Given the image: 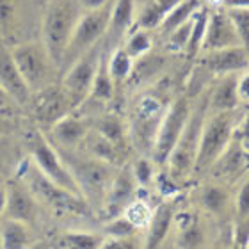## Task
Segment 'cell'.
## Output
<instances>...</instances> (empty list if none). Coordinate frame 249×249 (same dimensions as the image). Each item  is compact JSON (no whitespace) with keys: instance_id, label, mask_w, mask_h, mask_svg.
<instances>
[{"instance_id":"1","label":"cell","mask_w":249,"mask_h":249,"mask_svg":"<svg viewBox=\"0 0 249 249\" xmlns=\"http://www.w3.org/2000/svg\"><path fill=\"white\" fill-rule=\"evenodd\" d=\"M84 9L78 0H50L41 25V43L55 68H61L62 55Z\"/></svg>"},{"instance_id":"2","label":"cell","mask_w":249,"mask_h":249,"mask_svg":"<svg viewBox=\"0 0 249 249\" xmlns=\"http://www.w3.org/2000/svg\"><path fill=\"white\" fill-rule=\"evenodd\" d=\"M55 146V144H53ZM57 148V146H55ZM59 155L62 157L64 164L73 175L78 189L82 192L84 199L89 203V207L94 210V205L102 208L105 194L109 191L110 182L114 178L118 167L105 164V162L94 159V157H80L73 153V150H62L59 148Z\"/></svg>"},{"instance_id":"3","label":"cell","mask_w":249,"mask_h":249,"mask_svg":"<svg viewBox=\"0 0 249 249\" xmlns=\"http://www.w3.org/2000/svg\"><path fill=\"white\" fill-rule=\"evenodd\" d=\"M242 120L239 110H226V112H207L203 121L199 142H197L196 160L192 167V175H203L210 171L213 162L223 155L233 137L235 126Z\"/></svg>"},{"instance_id":"4","label":"cell","mask_w":249,"mask_h":249,"mask_svg":"<svg viewBox=\"0 0 249 249\" xmlns=\"http://www.w3.org/2000/svg\"><path fill=\"white\" fill-rule=\"evenodd\" d=\"M166 96L160 91H146L137 98L128 124V139L142 153L151 155L155 135L167 109Z\"/></svg>"},{"instance_id":"5","label":"cell","mask_w":249,"mask_h":249,"mask_svg":"<svg viewBox=\"0 0 249 249\" xmlns=\"http://www.w3.org/2000/svg\"><path fill=\"white\" fill-rule=\"evenodd\" d=\"M21 182L29 187V191L34 194L37 201L45 203L47 207L59 213H70V215H82V217H93L94 210L89 207V203L84 197L73 194L59 187L57 183L50 182L32 160L25 162V171L21 173Z\"/></svg>"},{"instance_id":"6","label":"cell","mask_w":249,"mask_h":249,"mask_svg":"<svg viewBox=\"0 0 249 249\" xmlns=\"http://www.w3.org/2000/svg\"><path fill=\"white\" fill-rule=\"evenodd\" d=\"M208 112V94L199 100V104L191 110V116L185 123V128L178 137L177 144L173 148L171 155L167 159V175L177 183L185 182L192 175V167L196 160L197 142H199V134H201L203 121Z\"/></svg>"},{"instance_id":"7","label":"cell","mask_w":249,"mask_h":249,"mask_svg":"<svg viewBox=\"0 0 249 249\" xmlns=\"http://www.w3.org/2000/svg\"><path fill=\"white\" fill-rule=\"evenodd\" d=\"M27 148H29V155H31L32 164L50 182L57 183L62 189H66V191L84 197L73 175L70 173L66 164H64L62 157L59 155L57 148L52 146V142L47 139V135L43 134L41 130H34V132L27 135Z\"/></svg>"},{"instance_id":"8","label":"cell","mask_w":249,"mask_h":249,"mask_svg":"<svg viewBox=\"0 0 249 249\" xmlns=\"http://www.w3.org/2000/svg\"><path fill=\"white\" fill-rule=\"evenodd\" d=\"M110 4L112 2H109L104 7H98V9L84 11L82 16L78 18L77 25L71 32V37L68 41L66 50H64V55H62L61 68H64V71L84 52H88L89 48L104 39L105 32H107V25H109Z\"/></svg>"},{"instance_id":"9","label":"cell","mask_w":249,"mask_h":249,"mask_svg":"<svg viewBox=\"0 0 249 249\" xmlns=\"http://www.w3.org/2000/svg\"><path fill=\"white\" fill-rule=\"evenodd\" d=\"M105 53V43L104 39L91 47L88 52H84L77 61H73L64 71L61 88L68 94V98L71 102L73 110L80 109L84 100L88 98L89 89L93 86V78L96 75V70L100 66V61Z\"/></svg>"},{"instance_id":"10","label":"cell","mask_w":249,"mask_h":249,"mask_svg":"<svg viewBox=\"0 0 249 249\" xmlns=\"http://www.w3.org/2000/svg\"><path fill=\"white\" fill-rule=\"evenodd\" d=\"M191 110L192 104L187 94L178 96L167 105L166 114L162 118L159 132L155 135L153 150H151V160L155 162V166L166 167L167 159L171 155L180 134L185 128V123L189 120V116H191Z\"/></svg>"},{"instance_id":"11","label":"cell","mask_w":249,"mask_h":249,"mask_svg":"<svg viewBox=\"0 0 249 249\" xmlns=\"http://www.w3.org/2000/svg\"><path fill=\"white\" fill-rule=\"evenodd\" d=\"M15 64L21 77L25 80L32 93L39 91L41 88L50 84L53 62L50 61L47 53V48L41 41H29L20 43L11 48Z\"/></svg>"},{"instance_id":"12","label":"cell","mask_w":249,"mask_h":249,"mask_svg":"<svg viewBox=\"0 0 249 249\" xmlns=\"http://www.w3.org/2000/svg\"><path fill=\"white\" fill-rule=\"evenodd\" d=\"M29 107H31L37 123H41L43 126H48V128L55 121L61 120L62 116L70 114L73 110L71 102L64 93V89L61 86H53V84H48L39 91L32 93Z\"/></svg>"},{"instance_id":"13","label":"cell","mask_w":249,"mask_h":249,"mask_svg":"<svg viewBox=\"0 0 249 249\" xmlns=\"http://www.w3.org/2000/svg\"><path fill=\"white\" fill-rule=\"evenodd\" d=\"M137 187L139 185L132 175L130 164H123L118 167V171L110 182L109 191L105 194L104 205H102V212L107 221L123 213L124 207L137 196Z\"/></svg>"},{"instance_id":"14","label":"cell","mask_w":249,"mask_h":249,"mask_svg":"<svg viewBox=\"0 0 249 249\" xmlns=\"http://www.w3.org/2000/svg\"><path fill=\"white\" fill-rule=\"evenodd\" d=\"M197 64L213 73V75H230V73H242L248 71L249 66V52L246 45L237 47H226L219 50H208L203 52V55L197 59Z\"/></svg>"},{"instance_id":"15","label":"cell","mask_w":249,"mask_h":249,"mask_svg":"<svg viewBox=\"0 0 249 249\" xmlns=\"http://www.w3.org/2000/svg\"><path fill=\"white\" fill-rule=\"evenodd\" d=\"M0 86L16 104L20 105V109L29 107L32 91L25 84L21 73L18 71L11 48L5 45L4 39H0Z\"/></svg>"},{"instance_id":"16","label":"cell","mask_w":249,"mask_h":249,"mask_svg":"<svg viewBox=\"0 0 249 249\" xmlns=\"http://www.w3.org/2000/svg\"><path fill=\"white\" fill-rule=\"evenodd\" d=\"M5 189H7L4 210L5 217L25 224L34 223V219L37 217V203L39 201L29 191V187L21 182L20 178H15L5 183Z\"/></svg>"},{"instance_id":"17","label":"cell","mask_w":249,"mask_h":249,"mask_svg":"<svg viewBox=\"0 0 249 249\" xmlns=\"http://www.w3.org/2000/svg\"><path fill=\"white\" fill-rule=\"evenodd\" d=\"M242 45L235 32L231 21L223 7H215V9L208 11V21L207 29H205V36L201 41V50H219V48L226 47H237Z\"/></svg>"},{"instance_id":"18","label":"cell","mask_w":249,"mask_h":249,"mask_svg":"<svg viewBox=\"0 0 249 249\" xmlns=\"http://www.w3.org/2000/svg\"><path fill=\"white\" fill-rule=\"evenodd\" d=\"M89 130H91V121L86 116H80L71 110L70 114L62 116L61 120L50 126V134L59 148L75 150L77 146H82Z\"/></svg>"},{"instance_id":"19","label":"cell","mask_w":249,"mask_h":249,"mask_svg":"<svg viewBox=\"0 0 249 249\" xmlns=\"http://www.w3.org/2000/svg\"><path fill=\"white\" fill-rule=\"evenodd\" d=\"M175 213H177V201L166 199L157 205V208L151 212L150 224H148V235H146L144 249H159V246L167 237L173 223H175Z\"/></svg>"},{"instance_id":"20","label":"cell","mask_w":249,"mask_h":249,"mask_svg":"<svg viewBox=\"0 0 249 249\" xmlns=\"http://www.w3.org/2000/svg\"><path fill=\"white\" fill-rule=\"evenodd\" d=\"M248 153L249 144L242 142L237 137H231L228 148L213 162L210 169H213V173L219 177H240V173L246 171L248 167Z\"/></svg>"},{"instance_id":"21","label":"cell","mask_w":249,"mask_h":249,"mask_svg":"<svg viewBox=\"0 0 249 249\" xmlns=\"http://www.w3.org/2000/svg\"><path fill=\"white\" fill-rule=\"evenodd\" d=\"M135 21V0H112L109 15V25L105 36H109V41H121L130 31Z\"/></svg>"},{"instance_id":"22","label":"cell","mask_w":249,"mask_h":249,"mask_svg":"<svg viewBox=\"0 0 249 249\" xmlns=\"http://www.w3.org/2000/svg\"><path fill=\"white\" fill-rule=\"evenodd\" d=\"M240 73L223 75L213 91L208 94V110L212 112H226L237 110L240 107L239 94H237V78Z\"/></svg>"},{"instance_id":"23","label":"cell","mask_w":249,"mask_h":249,"mask_svg":"<svg viewBox=\"0 0 249 249\" xmlns=\"http://www.w3.org/2000/svg\"><path fill=\"white\" fill-rule=\"evenodd\" d=\"M82 144H86V150H88L89 155L105 162V164H110V166H114V167H120L124 164L126 151L118 148L116 144H112L110 141L102 137V135H100L98 132H94V130H89L88 137L84 139Z\"/></svg>"},{"instance_id":"24","label":"cell","mask_w":249,"mask_h":249,"mask_svg":"<svg viewBox=\"0 0 249 249\" xmlns=\"http://www.w3.org/2000/svg\"><path fill=\"white\" fill-rule=\"evenodd\" d=\"M116 94V86L110 78V73L107 70V53H104V57L100 61V66L96 70V75L93 78V86L89 89L88 98L84 100V104H100L107 105L114 100ZM82 104V105H84ZM80 105V107H82Z\"/></svg>"},{"instance_id":"25","label":"cell","mask_w":249,"mask_h":249,"mask_svg":"<svg viewBox=\"0 0 249 249\" xmlns=\"http://www.w3.org/2000/svg\"><path fill=\"white\" fill-rule=\"evenodd\" d=\"M175 221L178 223V244L180 249H197L203 242V230L199 219L194 212L183 210L175 213Z\"/></svg>"},{"instance_id":"26","label":"cell","mask_w":249,"mask_h":249,"mask_svg":"<svg viewBox=\"0 0 249 249\" xmlns=\"http://www.w3.org/2000/svg\"><path fill=\"white\" fill-rule=\"evenodd\" d=\"M94 132H98L102 137L110 141L112 144L126 151V142H128V128L124 124L123 118L116 112H109V114L102 116L100 120L94 121Z\"/></svg>"},{"instance_id":"27","label":"cell","mask_w":249,"mask_h":249,"mask_svg":"<svg viewBox=\"0 0 249 249\" xmlns=\"http://www.w3.org/2000/svg\"><path fill=\"white\" fill-rule=\"evenodd\" d=\"M180 0H148V4L142 7L139 18L135 20V29H146L153 31L160 25L167 13L178 4Z\"/></svg>"},{"instance_id":"28","label":"cell","mask_w":249,"mask_h":249,"mask_svg":"<svg viewBox=\"0 0 249 249\" xmlns=\"http://www.w3.org/2000/svg\"><path fill=\"white\" fill-rule=\"evenodd\" d=\"M31 248V233L25 223L5 219L0 230V249H29Z\"/></svg>"},{"instance_id":"29","label":"cell","mask_w":249,"mask_h":249,"mask_svg":"<svg viewBox=\"0 0 249 249\" xmlns=\"http://www.w3.org/2000/svg\"><path fill=\"white\" fill-rule=\"evenodd\" d=\"M162 66H164V59L153 55L151 52L139 59H134V66H132L126 82L130 86H139L146 80H151L159 73V70H162Z\"/></svg>"},{"instance_id":"30","label":"cell","mask_w":249,"mask_h":249,"mask_svg":"<svg viewBox=\"0 0 249 249\" xmlns=\"http://www.w3.org/2000/svg\"><path fill=\"white\" fill-rule=\"evenodd\" d=\"M203 4H205V0H180V2L167 13L164 21L159 25L162 34H169L173 29H177L178 25L185 23Z\"/></svg>"},{"instance_id":"31","label":"cell","mask_w":249,"mask_h":249,"mask_svg":"<svg viewBox=\"0 0 249 249\" xmlns=\"http://www.w3.org/2000/svg\"><path fill=\"white\" fill-rule=\"evenodd\" d=\"M134 66V59L124 52V48L116 47L110 53H107V70L110 73V78L114 82L116 88H120L121 84L126 82L130 71Z\"/></svg>"},{"instance_id":"32","label":"cell","mask_w":249,"mask_h":249,"mask_svg":"<svg viewBox=\"0 0 249 249\" xmlns=\"http://www.w3.org/2000/svg\"><path fill=\"white\" fill-rule=\"evenodd\" d=\"M208 7L205 4L192 15V23H191V36H189V43L185 47V55L189 59H194L201 52V41L205 36V29H207L208 21Z\"/></svg>"},{"instance_id":"33","label":"cell","mask_w":249,"mask_h":249,"mask_svg":"<svg viewBox=\"0 0 249 249\" xmlns=\"http://www.w3.org/2000/svg\"><path fill=\"white\" fill-rule=\"evenodd\" d=\"M104 237L84 231H66L57 237V246L62 249H100Z\"/></svg>"},{"instance_id":"34","label":"cell","mask_w":249,"mask_h":249,"mask_svg":"<svg viewBox=\"0 0 249 249\" xmlns=\"http://www.w3.org/2000/svg\"><path fill=\"white\" fill-rule=\"evenodd\" d=\"M121 47L124 48V52L128 53L132 59L142 57L146 53H150L151 48H153L151 31H146V29H134V31H130L128 39Z\"/></svg>"},{"instance_id":"35","label":"cell","mask_w":249,"mask_h":249,"mask_svg":"<svg viewBox=\"0 0 249 249\" xmlns=\"http://www.w3.org/2000/svg\"><path fill=\"white\" fill-rule=\"evenodd\" d=\"M151 212H153V208H151L142 197L135 196L134 199L124 207L121 215H123L128 223L134 224L137 230H146L148 228V224H150Z\"/></svg>"},{"instance_id":"36","label":"cell","mask_w":249,"mask_h":249,"mask_svg":"<svg viewBox=\"0 0 249 249\" xmlns=\"http://www.w3.org/2000/svg\"><path fill=\"white\" fill-rule=\"evenodd\" d=\"M199 203L208 212L221 213L228 205V192L221 185H205L199 191Z\"/></svg>"},{"instance_id":"37","label":"cell","mask_w":249,"mask_h":249,"mask_svg":"<svg viewBox=\"0 0 249 249\" xmlns=\"http://www.w3.org/2000/svg\"><path fill=\"white\" fill-rule=\"evenodd\" d=\"M228 15L231 25H233L240 43L248 47L249 41V7H223Z\"/></svg>"},{"instance_id":"38","label":"cell","mask_w":249,"mask_h":249,"mask_svg":"<svg viewBox=\"0 0 249 249\" xmlns=\"http://www.w3.org/2000/svg\"><path fill=\"white\" fill-rule=\"evenodd\" d=\"M130 167H132V175H134L139 189H146L153 183V180H155V162L151 159L142 155L134 164H130Z\"/></svg>"},{"instance_id":"39","label":"cell","mask_w":249,"mask_h":249,"mask_svg":"<svg viewBox=\"0 0 249 249\" xmlns=\"http://www.w3.org/2000/svg\"><path fill=\"white\" fill-rule=\"evenodd\" d=\"M16 25V9L13 0H0V39L9 37Z\"/></svg>"},{"instance_id":"40","label":"cell","mask_w":249,"mask_h":249,"mask_svg":"<svg viewBox=\"0 0 249 249\" xmlns=\"http://www.w3.org/2000/svg\"><path fill=\"white\" fill-rule=\"evenodd\" d=\"M105 231L116 239H126V237H135L139 230L132 223H128L123 215H118L114 219H109V223L105 224Z\"/></svg>"},{"instance_id":"41","label":"cell","mask_w":249,"mask_h":249,"mask_svg":"<svg viewBox=\"0 0 249 249\" xmlns=\"http://www.w3.org/2000/svg\"><path fill=\"white\" fill-rule=\"evenodd\" d=\"M191 23H192V16L185 23L178 25L177 29H173L167 36H169V50L171 52H183L189 43V36H191Z\"/></svg>"},{"instance_id":"42","label":"cell","mask_w":249,"mask_h":249,"mask_svg":"<svg viewBox=\"0 0 249 249\" xmlns=\"http://www.w3.org/2000/svg\"><path fill=\"white\" fill-rule=\"evenodd\" d=\"M237 217L239 221H248L249 217V183L244 182L237 194Z\"/></svg>"},{"instance_id":"43","label":"cell","mask_w":249,"mask_h":249,"mask_svg":"<svg viewBox=\"0 0 249 249\" xmlns=\"http://www.w3.org/2000/svg\"><path fill=\"white\" fill-rule=\"evenodd\" d=\"M20 110V105L16 104L15 100L11 98L9 94L2 89V86H0V114L7 116V118H16V114Z\"/></svg>"},{"instance_id":"44","label":"cell","mask_w":249,"mask_h":249,"mask_svg":"<svg viewBox=\"0 0 249 249\" xmlns=\"http://www.w3.org/2000/svg\"><path fill=\"white\" fill-rule=\"evenodd\" d=\"M100 249H139V246L134 237H126V239L110 237V239H104Z\"/></svg>"},{"instance_id":"45","label":"cell","mask_w":249,"mask_h":249,"mask_svg":"<svg viewBox=\"0 0 249 249\" xmlns=\"http://www.w3.org/2000/svg\"><path fill=\"white\" fill-rule=\"evenodd\" d=\"M237 94H239L240 105L248 107L249 104V73L242 71L237 78Z\"/></svg>"},{"instance_id":"46","label":"cell","mask_w":249,"mask_h":249,"mask_svg":"<svg viewBox=\"0 0 249 249\" xmlns=\"http://www.w3.org/2000/svg\"><path fill=\"white\" fill-rule=\"evenodd\" d=\"M16 132V121L15 118H7V116L0 114V139L7 137V135Z\"/></svg>"},{"instance_id":"47","label":"cell","mask_w":249,"mask_h":249,"mask_svg":"<svg viewBox=\"0 0 249 249\" xmlns=\"http://www.w3.org/2000/svg\"><path fill=\"white\" fill-rule=\"evenodd\" d=\"M109 2H112V0H78V4H80V7H82L84 11L98 9V7L107 5Z\"/></svg>"},{"instance_id":"48","label":"cell","mask_w":249,"mask_h":249,"mask_svg":"<svg viewBox=\"0 0 249 249\" xmlns=\"http://www.w3.org/2000/svg\"><path fill=\"white\" fill-rule=\"evenodd\" d=\"M221 7H249V0H219Z\"/></svg>"},{"instance_id":"49","label":"cell","mask_w":249,"mask_h":249,"mask_svg":"<svg viewBox=\"0 0 249 249\" xmlns=\"http://www.w3.org/2000/svg\"><path fill=\"white\" fill-rule=\"evenodd\" d=\"M5 199H7V189H5V183L0 182V215H4Z\"/></svg>"},{"instance_id":"50","label":"cell","mask_w":249,"mask_h":249,"mask_svg":"<svg viewBox=\"0 0 249 249\" xmlns=\"http://www.w3.org/2000/svg\"><path fill=\"white\" fill-rule=\"evenodd\" d=\"M29 249H50V244H48V242H39V244L32 246V248H29Z\"/></svg>"},{"instance_id":"51","label":"cell","mask_w":249,"mask_h":249,"mask_svg":"<svg viewBox=\"0 0 249 249\" xmlns=\"http://www.w3.org/2000/svg\"><path fill=\"white\" fill-rule=\"evenodd\" d=\"M0 182H2V175H0Z\"/></svg>"}]
</instances>
